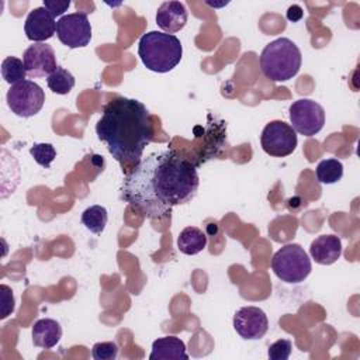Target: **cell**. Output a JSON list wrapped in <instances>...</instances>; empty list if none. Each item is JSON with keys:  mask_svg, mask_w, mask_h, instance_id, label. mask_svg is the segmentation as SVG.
Returning a JSON list of instances; mask_svg holds the SVG:
<instances>
[{"mask_svg": "<svg viewBox=\"0 0 360 360\" xmlns=\"http://www.w3.org/2000/svg\"><path fill=\"white\" fill-rule=\"evenodd\" d=\"M62 338V328L55 319L44 318L34 323L32 326V342L38 347L51 349Z\"/></svg>", "mask_w": 360, "mask_h": 360, "instance_id": "cell-16", "label": "cell"}, {"mask_svg": "<svg viewBox=\"0 0 360 360\" xmlns=\"http://www.w3.org/2000/svg\"><path fill=\"white\" fill-rule=\"evenodd\" d=\"M0 294H1V316L0 318L4 319L14 311L15 301H14L13 290L6 284L0 285Z\"/></svg>", "mask_w": 360, "mask_h": 360, "instance_id": "cell-25", "label": "cell"}, {"mask_svg": "<svg viewBox=\"0 0 360 360\" xmlns=\"http://www.w3.org/2000/svg\"><path fill=\"white\" fill-rule=\"evenodd\" d=\"M108 221L107 210L103 205H91L82 214V224L93 233L100 235Z\"/></svg>", "mask_w": 360, "mask_h": 360, "instance_id": "cell-19", "label": "cell"}, {"mask_svg": "<svg viewBox=\"0 0 360 360\" xmlns=\"http://www.w3.org/2000/svg\"><path fill=\"white\" fill-rule=\"evenodd\" d=\"M96 132L117 162L138 163L153 138L152 117L141 101L120 96L103 107Z\"/></svg>", "mask_w": 360, "mask_h": 360, "instance_id": "cell-2", "label": "cell"}, {"mask_svg": "<svg viewBox=\"0 0 360 360\" xmlns=\"http://www.w3.org/2000/svg\"><path fill=\"white\" fill-rule=\"evenodd\" d=\"M138 55L149 70L166 73L180 63L183 46L180 39L173 34L149 31L139 38Z\"/></svg>", "mask_w": 360, "mask_h": 360, "instance_id": "cell-3", "label": "cell"}, {"mask_svg": "<svg viewBox=\"0 0 360 360\" xmlns=\"http://www.w3.org/2000/svg\"><path fill=\"white\" fill-rule=\"evenodd\" d=\"M302 17V8L300 6H291L287 10V18L290 21H298Z\"/></svg>", "mask_w": 360, "mask_h": 360, "instance_id": "cell-27", "label": "cell"}, {"mask_svg": "<svg viewBox=\"0 0 360 360\" xmlns=\"http://www.w3.org/2000/svg\"><path fill=\"white\" fill-rule=\"evenodd\" d=\"M44 7L53 17H59L70 7V1L69 0H60V1L59 0H44Z\"/></svg>", "mask_w": 360, "mask_h": 360, "instance_id": "cell-26", "label": "cell"}, {"mask_svg": "<svg viewBox=\"0 0 360 360\" xmlns=\"http://www.w3.org/2000/svg\"><path fill=\"white\" fill-rule=\"evenodd\" d=\"M207 246V235L195 226L184 228L177 238V249L188 256L197 255Z\"/></svg>", "mask_w": 360, "mask_h": 360, "instance_id": "cell-17", "label": "cell"}, {"mask_svg": "<svg viewBox=\"0 0 360 360\" xmlns=\"http://www.w3.org/2000/svg\"><path fill=\"white\" fill-rule=\"evenodd\" d=\"M262 149L274 158H284L291 155L298 143L297 132L284 121L274 120L266 124L260 135Z\"/></svg>", "mask_w": 360, "mask_h": 360, "instance_id": "cell-7", "label": "cell"}, {"mask_svg": "<svg viewBox=\"0 0 360 360\" xmlns=\"http://www.w3.org/2000/svg\"><path fill=\"white\" fill-rule=\"evenodd\" d=\"M22 62L25 66L27 76L37 77H48L56 69V56L51 45L38 42L30 45L22 56Z\"/></svg>", "mask_w": 360, "mask_h": 360, "instance_id": "cell-11", "label": "cell"}, {"mask_svg": "<svg viewBox=\"0 0 360 360\" xmlns=\"http://www.w3.org/2000/svg\"><path fill=\"white\" fill-rule=\"evenodd\" d=\"M150 360H187L184 342L177 336H163L158 338L152 343V352L149 354Z\"/></svg>", "mask_w": 360, "mask_h": 360, "instance_id": "cell-15", "label": "cell"}, {"mask_svg": "<svg viewBox=\"0 0 360 360\" xmlns=\"http://www.w3.org/2000/svg\"><path fill=\"white\" fill-rule=\"evenodd\" d=\"M6 100L8 108L15 115L28 118L39 112L45 103V93L35 82L22 80L8 89Z\"/></svg>", "mask_w": 360, "mask_h": 360, "instance_id": "cell-6", "label": "cell"}, {"mask_svg": "<svg viewBox=\"0 0 360 360\" xmlns=\"http://www.w3.org/2000/svg\"><path fill=\"white\" fill-rule=\"evenodd\" d=\"M302 62L300 48L288 38H277L267 44L259 58L260 70L271 82H287L292 79Z\"/></svg>", "mask_w": 360, "mask_h": 360, "instance_id": "cell-4", "label": "cell"}, {"mask_svg": "<svg viewBox=\"0 0 360 360\" xmlns=\"http://www.w3.org/2000/svg\"><path fill=\"white\" fill-rule=\"evenodd\" d=\"M46 83H48V87L55 94L63 96V94H68L75 87V77L69 70L58 65L56 69L48 76Z\"/></svg>", "mask_w": 360, "mask_h": 360, "instance_id": "cell-20", "label": "cell"}, {"mask_svg": "<svg viewBox=\"0 0 360 360\" xmlns=\"http://www.w3.org/2000/svg\"><path fill=\"white\" fill-rule=\"evenodd\" d=\"M200 179L191 160L172 148L142 158L124 177L121 198L149 219L167 217L173 207L191 201Z\"/></svg>", "mask_w": 360, "mask_h": 360, "instance_id": "cell-1", "label": "cell"}, {"mask_svg": "<svg viewBox=\"0 0 360 360\" xmlns=\"http://www.w3.org/2000/svg\"><path fill=\"white\" fill-rule=\"evenodd\" d=\"M1 76L11 86L25 80L27 72L24 62L15 56H7L1 62Z\"/></svg>", "mask_w": 360, "mask_h": 360, "instance_id": "cell-21", "label": "cell"}, {"mask_svg": "<svg viewBox=\"0 0 360 360\" xmlns=\"http://www.w3.org/2000/svg\"><path fill=\"white\" fill-rule=\"evenodd\" d=\"M94 360H114L118 356V346L114 342H98L91 349Z\"/></svg>", "mask_w": 360, "mask_h": 360, "instance_id": "cell-23", "label": "cell"}, {"mask_svg": "<svg viewBox=\"0 0 360 360\" xmlns=\"http://www.w3.org/2000/svg\"><path fill=\"white\" fill-rule=\"evenodd\" d=\"M30 153L34 160L45 169H48L56 158V150L52 143H34L30 149Z\"/></svg>", "mask_w": 360, "mask_h": 360, "instance_id": "cell-22", "label": "cell"}, {"mask_svg": "<svg viewBox=\"0 0 360 360\" xmlns=\"http://www.w3.org/2000/svg\"><path fill=\"white\" fill-rule=\"evenodd\" d=\"M56 35L59 41L70 49L84 48L91 39V25L86 13H72L62 15L56 21Z\"/></svg>", "mask_w": 360, "mask_h": 360, "instance_id": "cell-9", "label": "cell"}, {"mask_svg": "<svg viewBox=\"0 0 360 360\" xmlns=\"http://www.w3.org/2000/svg\"><path fill=\"white\" fill-rule=\"evenodd\" d=\"M187 22V10L180 1H165L156 11V24L166 32L174 34L184 28Z\"/></svg>", "mask_w": 360, "mask_h": 360, "instance_id": "cell-13", "label": "cell"}, {"mask_svg": "<svg viewBox=\"0 0 360 360\" xmlns=\"http://www.w3.org/2000/svg\"><path fill=\"white\" fill-rule=\"evenodd\" d=\"M292 345L288 339H280L271 343L267 349V356L270 360H287L291 354Z\"/></svg>", "mask_w": 360, "mask_h": 360, "instance_id": "cell-24", "label": "cell"}, {"mask_svg": "<svg viewBox=\"0 0 360 360\" xmlns=\"http://www.w3.org/2000/svg\"><path fill=\"white\" fill-rule=\"evenodd\" d=\"M309 255L318 264H332L342 255V240L336 235H321L311 242Z\"/></svg>", "mask_w": 360, "mask_h": 360, "instance_id": "cell-14", "label": "cell"}, {"mask_svg": "<svg viewBox=\"0 0 360 360\" xmlns=\"http://www.w3.org/2000/svg\"><path fill=\"white\" fill-rule=\"evenodd\" d=\"M271 270L281 281L297 284L309 276L312 266L308 253L301 245L288 243L273 255Z\"/></svg>", "mask_w": 360, "mask_h": 360, "instance_id": "cell-5", "label": "cell"}, {"mask_svg": "<svg viewBox=\"0 0 360 360\" xmlns=\"http://www.w3.org/2000/svg\"><path fill=\"white\" fill-rule=\"evenodd\" d=\"M24 32L30 41L44 42L53 37L56 32V21L55 17L42 6L32 8L24 24Z\"/></svg>", "mask_w": 360, "mask_h": 360, "instance_id": "cell-12", "label": "cell"}, {"mask_svg": "<svg viewBox=\"0 0 360 360\" xmlns=\"http://www.w3.org/2000/svg\"><path fill=\"white\" fill-rule=\"evenodd\" d=\"M236 333L246 340L262 339L269 329V319L263 309L257 307H243L233 315Z\"/></svg>", "mask_w": 360, "mask_h": 360, "instance_id": "cell-10", "label": "cell"}, {"mask_svg": "<svg viewBox=\"0 0 360 360\" xmlns=\"http://www.w3.org/2000/svg\"><path fill=\"white\" fill-rule=\"evenodd\" d=\"M316 179L319 183L322 184H333L336 181H339L343 176V165L340 160L335 159V158H329V159H323L318 163L316 169Z\"/></svg>", "mask_w": 360, "mask_h": 360, "instance_id": "cell-18", "label": "cell"}, {"mask_svg": "<svg viewBox=\"0 0 360 360\" xmlns=\"http://www.w3.org/2000/svg\"><path fill=\"white\" fill-rule=\"evenodd\" d=\"M288 112L292 129L304 136H314L323 128L325 110L319 103L311 98L294 101Z\"/></svg>", "mask_w": 360, "mask_h": 360, "instance_id": "cell-8", "label": "cell"}]
</instances>
